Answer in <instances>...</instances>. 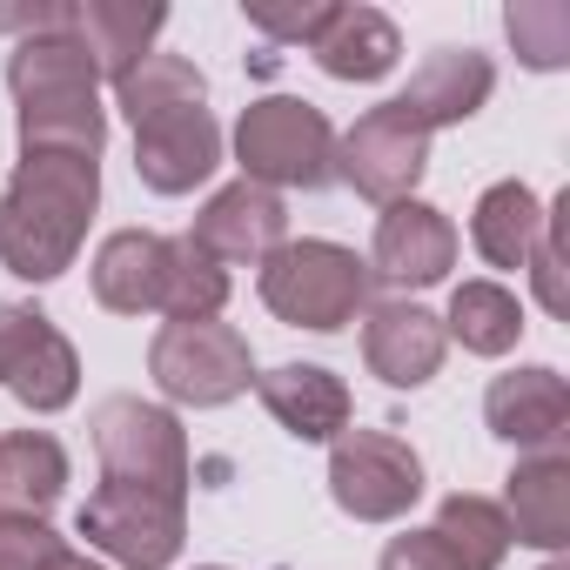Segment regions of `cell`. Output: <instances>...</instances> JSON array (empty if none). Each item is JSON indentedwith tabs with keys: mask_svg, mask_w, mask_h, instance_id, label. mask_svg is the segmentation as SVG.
<instances>
[{
	"mask_svg": "<svg viewBox=\"0 0 570 570\" xmlns=\"http://www.w3.org/2000/svg\"><path fill=\"white\" fill-rule=\"evenodd\" d=\"M148 376L168 403L222 410L255 383V356H248V336L228 323H168L148 343Z\"/></svg>",
	"mask_w": 570,
	"mask_h": 570,
	"instance_id": "4",
	"label": "cell"
},
{
	"mask_svg": "<svg viewBox=\"0 0 570 570\" xmlns=\"http://www.w3.org/2000/svg\"><path fill=\"white\" fill-rule=\"evenodd\" d=\"M423 168H430V135L396 108V101H383V108H370L343 141H336V175L363 195V202H410L416 195V181H423Z\"/></svg>",
	"mask_w": 570,
	"mask_h": 570,
	"instance_id": "8",
	"label": "cell"
},
{
	"mask_svg": "<svg viewBox=\"0 0 570 570\" xmlns=\"http://www.w3.org/2000/svg\"><path fill=\"white\" fill-rule=\"evenodd\" d=\"M195 248H208L222 268L228 262H268L282 242H289V208H282L275 188H255V181H228L208 195V208L195 215L188 228Z\"/></svg>",
	"mask_w": 570,
	"mask_h": 570,
	"instance_id": "11",
	"label": "cell"
},
{
	"mask_svg": "<svg viewBox=\"0 0 570 570\" xmlns=\"http://www.w3.org/2000/svg\"><path fill=\"white\" fill-rule=\"evenodd\" d=\"M563 228H570V195H557V208L543 215V235H537V248H530V282H537V303L550 309V316H563L570 309V296H563Z\"/></svg>",
	"mask_w": 570,
	"mask_h": 570,
	"instance_id": "29",
	"label": "cell"
},
{
	"mask_svg": "<svg viewBox=\"0 0 570 570\" xmlns=\"http://www.w3.org/2000/svg\"><path fill=\"white\" fill-rule=\"evenodd\" d=\"M543 570H570V563H563V557H550V563H543Z\"/></svg>",
	"mask_w": 570,
	"mask_h": 570,
	"instance_id": "34",
	"label": "cell"
},
{
	"mask_svg": "<svg viewBox=\"0 0 570 570\" xmlns=\"http://www.w3.org/2000/svg\"><path fill=\"white\" fill-rule=\"evenodd\" d=\"M61 550V537L41 517H0V570H41Z\"/></svg>",
	"mask_w": 570,
	"mask_h": 570,
	"instance_id": "31",
	"label": "cell"
},
{
	"mask_svg": "<svg viewBox=\"0 0 570 570\" xmlns=\"http://www.w3.org/2000/svg\"><path fill=\"white\" fill-rule=\"evenodd\" d=\"M41 570H101V563H95V557H81V550H68V543H61V550H55V557H48V563H41Z\"/></svg>",
	"mask_w": 570,
	"mask_h": 570,
	"instance_id": "33",
	"label": "cell"
},
{
	"mask_svg": "<svg viewBox=\"0 0 570 570\" xmlns=\"http://www.w3.org/2000/svg\"><path fill=\"white\" fill-rule=\"evenodd\" d=\"M161 28H168V14L141 8V0H88V8H75V41L95 55L101 81H121L141 55H155Z\"/></svg>",
	"mask_w": 570,
	"mask_h": 570,
	"instance_id": "22",
	"label": "cell"
},
{
	"mask_svg": "<svg viewBox=\"0 0 570 570\" xmlns=\"http://www.w3.org/2000/svg\"><path fill=\"white\" fill-rule=\"evenodd\" d=\"M490 88H497L490 55H476V48H436V55L410 75V88L396 95V108H403L423 135H436V128L470 121V115L490 101Z\"/></svg>",
	"mask_w": 570,
	"mask_h": 570,
	"instance_id": "16",
	"label": "cell"
},
{
	"mask_svg": "<svg viewBox=\"0 0 570 570\" xmlns=\"http://www.w3.org/2000/svg\"><path fill=\"white\" fill-rule=\"evenodd\" d=\"M497 510L510 523V543L563 550L570 543V456L563 450H530L503 476V503Z\"/></svg>",
	"mask_w": 570,
	"mask_h": 570,
	"instance_id": "17",
	"label": "cell"
},
{
	"mask_svg": "<svg viewBox=\"0 0 570 570\" xmlns=\"http://www.w3.org/2000/svg\"><path fill=\"white\" fill-rule=\"evenodd\" d=\"M483 423H490V436H503V443H517V450H557L563 430H570V383H563L550 363L510 370V376L490 383Z\"/></svg>",
	"mask_w": 570,
	"mask_h": 570,
	"instance_id": "14",
	"label": "cell"
},
{
	"mask_svg": "<svg viewBox=\"0 0 570 570\" xmlns=\"http://www.w3.org/2000/svg\"><path fill=\"white\" fill-rule=\"evenodd\" d=\"M255 396L296 443H336L350 430V410H356L350 383L330 376L323 363H282V370L255 376Z\"/></svg>",
	"mask_w": 570,
	"mask_h": 570,
	"instance_id": "15",
	"label": "cell"
},
{
	"mask_svg": "<svg viewBox=\"0 0 570 570\" xmlns=\"http://www.w3.org/2000/svg\"><path fill=\"white\" fill-rule=\"evenodd\" d=\"M370 289L376 275L356 248L343 242H282L268 262H262V303L275 323L289 330H316V336H336L343 323H356L370 309Z\"/></svg>",
	"mask_w": 570,
	"mask_h": 570,
	"instance_id": "2",
	"label": "cell"
},
{
	"mask_svg": "<svg viewBox=\"0 0 570 570\" xmlns=\"http://www.w3.org/2000/svg\"><path fill=\"white\" fill-rule=\"evenodd\" d=\"M543 235V202L523 188V181H497L476 195V215H470V242L490 268H523L530 248Z\"/></svg>",
	"mask_w": 570,
	"mask_h": 570,
	"instance_id": "23",
	"label": "cell"
},
{
	"mask_svg": "<svg viewBox=\"0 0 570 570\" xmlns=\"http://www.w3.org/2000/svg\"><path fill=\"white\" fill-rule=\"evenodd\" d=\"M517 55L530 68H563L570 61V8H557V0H517V8L503 14Z\"/></svg>",
	"mask_w": 570,
	"mask_h": 570,
	"instance_id": "28",
	"label": "cell"
},
{
	"mask_svg": "<svg viewBox=\"0 0 570 570\" xmlns=\"http://www.w3.org/2000/svg\"><path fill=\"white\" fill-rule=\"evenodd\" d=\"M309 55L336 81H383L396 68V55H403V35H396V21L383 8H336Z\"/></svg>",
	"mask_w": 570,
	"mask_h": 570,
	"instance_id": "21",
	"label": "cell"
},
{
	"mask_svg": "<svg viewBox=\"0 0 570 570\" xmlns=\"http://www.w3.org/2000/svg\"><path fill=\"white\" fill-rule=\"evenodd\" d=\"M75 523L95 550H108L128 570H168L188 537V497H168L148 483H101Z\"/></svg>",
	"mask_w": 570,
	"mask_h": 570,
	"instance_id": "5",
	"label": "cell"
},
{
	"mask_svg": "<svg viewBox=\"0 0 570 570\" xmlns=\"http://www.w3.org/2000/svg\"><path fill=\"white\" fill-rule=\"evenodd\" d=\"M443 316H430L423 303H370L363 323V363L370 376H383L390 390H423L443 370Z\"/></svg>",
	"mask_w": 570,
	"mask_h": 570,
	"instance_id": "13",
	"label": "cell"
},
{
	"mask_svg": "<svg viewBox=\"0 0 570 570\" xmlns=\"http://www.w3.org/2000/svg\"><path fill=\"white\" fill-rule=\"evenodd\" d=\"M456 268V228L443 208L430 202H390L376 215V242H370V275L396 282V289H430Z\"/></svg>",
	"mask_w": 570,
	"mask_h": 570,
	"instance_id": "10",
	"label": "cell"
},
{
	"mask_svg": "<svg viewBox=\"0 0 570 570\" xmlns=\"http://www.w3.org/2000/svg\"><path fill=\"white\" fill-rule=\"evenodd\" d=\"M95 456L108 470V483H148L168 497H188V436L161 403L141 396H108L95 410Z\"/></svg>",
	"mask_w": 570,
	"mask_h": 570,
	"instance_id": "6",
	"label": "cell"
},
{
	"mask_svg": "<svg viewBox=\"0 0 570 570\" xmlns=\"http://www.w3.org/2000/svg\"><path fill=\"white\" fill-rule=\"evenodd\" d=\"M168 289V235L155 228H121L95 255V303L115 316H155Z\"/></svg>",
	"mask_w": 570,
	"mask_h": 570,
	"instance_id": "18",
	"label": "cell"
},
{
	"mask_svg": "<svg viewBox=\"0 0 570 570\" xmlns=\"http://www.w3.org/2000/svg\"><path fill=\"white\" fill-rule=\"evenodd\" d=\"M330 497L356 523H396L423 497V456L390 430H343L330 450Z\"/></svg>",
	"mask_w": 570,
	"mask_h": 570,
	"instance_id": "7",
	"label": "cell"
},
{
	"mask_svg": "<svg viewBox=\"0 0 570 570\" xmlns=\"http://www.w3.org/2000/svg\"><path fill=\"white\" fill-rule=\"evenodd\" d=\"M376 570H463V563H456V550L436 530H403V537L383 543V563Z\"/></svg>",
	"mask_w": 570,
	"mask_h": 570,
	"instance_id": "32",
	"label": "cell"
},
{
	"mask_svg": "<svg viewBox=\"0 0 570 570\" xmlns=\"http://www.w3.org/2000/svg\"><path fill=\"white\" fill-rule=\"evenodd\" d=\"M208 570H222V563H208Z\"/></svg>",
	"mask_w": 570,
	"mask_h": 570,
	"instance_id": "35",
	"label": "cell"
},
{
	"mask_svg": "<svg viewBox=\"0 0 570 570\" xmlns=\"http://www.w3.org/2000/svg\"><path fill=\"white\" fill-rule=\"evenodd\" d=\"M0 383H8L35 416H55L81 390V356L41 309L0 303Z\"/></svg>",
	"mask_w": 570,
	"mask_h": 570,
	"instance_id": "9",
	"label": "cell"
},
{
	"mask_svg": "<svg viewBox=\"0 0 570 570\" xmlns=\"http://www.w3.org/2000/svg\"><path fill=\"white\" fill-rule=\"evenodd\" d=\"M8 88H14V108H21V101H68V95H95V88H101V68H95V55L75 41V28H55V35L14 41V55H8Z\"/></svg>",
	"mask_w": 570,
	"mask_h": 570,
	"instance_id": "19",
	"label": "cell"
},
{
	"mask_svg": "<svg viewBox=\"0 0 570 570\" xmlns=\"http://www.w3.org/2000/svg\"><path fill=\"white\" fill-rule=\"evenodd\" d=\"M101 202L95 155H21L0 195V262L21 282H55L75 268Z\"/></svg>",
	"mask_w": 570,
	"mask_h": 570,
	"instance_id": "1",
	"label": "cell"
},
{
	"mask_svg": "<svg viewBox=\"0 0 570 570\" xmlns=\"http://www.w3.org/2000/svg\"><path fill=\"white\" fill-rule=\"evenodd\" d=\"M222 303H228V268H222L208 248H195L188 235H175V242H168L161 316H168V323H215Z\"/></svg>",
	"mask_w": 570,
	"mask_h": 570,
	"instance_id": "27",
	"label": "cell"
},
{
	"mask_svg": "<svg viewBox=\"0 0 570 570\" xmlns=\"http://www.w3.org/2000/svg\"><path fill=\"white\" fill-rule=\"evenodd\" d=\"M235 161L255 188H330L336 181V128L323 108L296 95L248 101L235 121Z\"/></svg>",
	"mask_w": 570,
	"mask_h": 570,
	"instance_id": "3",
	"label": "cell"
},
{
	"mask_svg": "<svg viewBox=\"0 0 570 570\" xmlns=\"http://www.w3.org/2000/svg\"><path fill=\"white\" fill-rule=\"evenodd\" d=\"M430 530L456 550L463 570H497V563L510 557V523H503V510H497L490 497L450 490V497L436 503V523H430Z\"/></svg>",
	"mask_w": 570,
	"mask_h": 570,
	"instance_id": "26",
	"label": "cell"
},
{
	"mask_svg": "<svg viewBox=\"0 0 570 570\" xmlns=\"http://www.w3.org/2000/svg\"><path fill=\"white\" fill-rule=\"evenodd\" d=\"M68 490V450L48 430L0 436V517H48Z\"/></svg>",
	"mask_w": 570,
	"mask_h": 570,
	"instance_id": "20",
	"label": "cell"
},
{
	"mask_svg": "<svg viewBox=\"0 0 570 570\" xmlns=\"http://www.w3.org/2000/svg\"><path fill=\"white\" fill-rule=\"evenodd\" d=\"M115 101H121V115L141 128V121H155V115L202 108V101H208V81H202L195 61H181V55H141V61L115 81Z\"/></svg>",
	"mask_w": 570,
	"mask_h": 570,
	"instance_id": "25",
	"label": "cell"
},
{
	"mask_svg": "<svg viewBox=\"0 0 570 570\" xmlns=\"http://www.w3.org/2000/svg\"><path fill=\"white\" fill-rule=\"evenodd\" d=\"M443 336H456L470 356H510L517 336H523V309L503 282H463L450 296V316H443Z\"/></svg>",
	"mask_w": 570,
	"mask_h": 570,
	"instance_id": "24",
	"label": "cell"
},
{
	"mask_svg": "<svg viewBox=\"0 0 570 570\" xmlns=\"http://www.w3.org/2000/svg\"><path fill=\"white\" fill-rule=\"evenodd\" d=\"M222 168V128L208 108H175L135 128V175L155 195H188Z\"/></svg>",
	"mask_w": 570,
	"mask_h": 570,
	"instance_id": "12",
	"label": "cell"
},
{
	"mask_svg": "<svg viewBox=\"0 0 570 570\" xmlns=\"http://www.w3.org/2000/svg\"><path fill=\"white\" fill-rule=\"evenodd\" d=\"M248 28L255 35H268V41H296V48H316L323 41V28H330V0H296V8H275V0H248Z\"/></svg>",
	"mask_w": 570,
	"mask_h": 570,
	"instance_id": "30",
	"label": "cell"
}]
</instances>
